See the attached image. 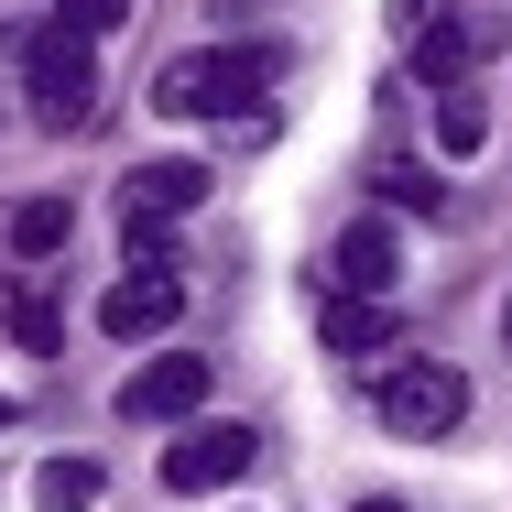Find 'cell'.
Listing matches in <instances>:
<instances>
[{
  "label": "cell",
  "instance_id": "cell-1",
  "mask_svg": "<svg viewBox=\"0 0 512 512\" xmlns=\"http://www.w3.org/2000/svg\"><path fill=\"white\" fill-rule=\"evenodd\" d=\"M284 77L273 44H207V55H175L153 77V109L164 120H262V88Z\"/></svg>",
  "mask_w": 512,
  "mask_h": 512
},
{
  "label": "cell",
  "instance_id": "cell-2",
  "mask_svg": "<svg viewBox=\"0 0 512 512\" xmlns=\"http://www.w3.org/2000/svg\"><path fill=\"white\" fill-rule=\"evenodd\" d=\"M207 207V175L197 164H142L131 186H120V229H131V262H175V218H197Z\"/></svg>",
  "mask_w": 512,
  "mask_h": 512
},
{
  "label": "cell",
  "instance_id": "cell-3",
  "mask_svg": "<svg viewBox=\"0 0 512 512\" xmlns=\"http://www.w3.org/2000/svg\"><path fill=\"white\" fill-rule=\"evenodd\" d=\"M382 425L393 436H458L469 425V382L447 360H382Z\"/></svg>",
  "mask_w": 512,
  "mask_h": 512
},
{
  "label": "cell",
  "instance_id": "cell-4",
  "mask_svg": "<svg viewBox=\"0 0 512 512\" xmlns=\"http://www.w3.org/2000/svg\"><path fill=\"white\" fill-rule=\"evenodd\" d=\"M22 77H33V120L44 131H77L88 120V44L66 22H33L22 33Z\"/></svg>",
  "mask_w": 512,
  "mask_h": 512
},
{
  "label": "cell",
  "instance_id": "cell-5",
  "mask_svg": "<svg viewBox=\"0 0 512 512\" xmlns=\"http://www.w3.org/2000/svg\"><path fill=\"white\" fill-rule=\"evenodd\" d=\"M251 458H262V425H197V414H186V436H164V491H175V502L229 491Z\"/></svg>",
  "mask_w": 512,
  "mask_h": 512
},
{
  "label": "cell",
  "instance_id": "cell-6",
  "mask_svg": "<svg viewBox=\"0 0 512 512\" xmlns=\"http://www.w3.org/2000/svg\"><path fill=\"white\" fill-rule=\"evenodd\" d=\"M175 316H186V273H175V262H131L99 295V338L109 349H142V338H164Z\"/></svg>",
  "mask_w": 512,
  "mask_h": 512
},
{
  "label": "cell",
  "instance_id": "cell-7",
  "mask_svg": "<svg viewBox=\"0 0 512 512\" xmlns=\"http://www.w3.org/2000/svg\"><path fill=\"white\" fill-rule=\"evenodd\" d=\"M197 404H207V360L197 349H153V360L120 382V414H131V425H186Z\"/></svg>",
  "mask_w": 512,
  "mask_h": 512
},
{
  "label": "cell",
  "instance_id": "cell-8",
  "mask_svg": "<svg viewBox=\"0 0 512 512\" xmlns=\"http://www.w3.org/2000/svg\"><path fill=\"white\" fill-rule=\"evenodd\" d=\"M327 284H338V295H393V284H404V229H393V218H349V229L327 240Z\"/></svg>",
  "mask_w": 512,
  "mask_h": 512
},
{
  "label": "cell",
  "instance_id": "cell-9",
  "mask_svg": "<svg viewBox=\"0 0 512 512\" xmlns=\"http://www.w3.org/2000/svg\"><path fill=\"white\" fill-rule=\"evenodd\" d=\"M316 338H327L338 360H360V371H382V360L404 349V327H393V295H327Z\"/></svg>",
  "mask_w": 512,
  "mask_h": 512
},
{
  "label": "cell",
  "instance_id": "cell-10",
  "mask_svg": "<svg viewBox=\"0 0 512 512\" xmlns=\"http://www.w3.org/2000/svg\"><path fill=\"white\" fill-rule=\"evenodd\" d=\"M436 142H447L458 164L491 142V109H480V88H469V77H436Z\"/></svg>",
  "mask_w": 512,
  "mask_h": 512
},
{
  "label": "cell",
  "instance_id": "cell-11",
  "mask_svg": "<svg viewBox=\"0 0 512 512\" xmlns=\"http://www.w3.org/2000/svg\"><path fill=\"white\" fill-rule=\"evenodd\" d=\"M99 491H109L99 458H44V469H33V502H44V512H88Z\"/></svg>",
  "mask_w": 512,
  "mask_h": 512
},
{
  "label": "cell",
  "instance_id": "cell-12",
  "mask_svg": "<svg viewBox=\"0 0 512 512\" xmlns=\"http://www.w3.org/2000/svg\"><path fill=\"white\" fill-rule=\"evenodd\" d=\"M371 197L404 207V218H436V207H447V186H436L425 164H404V153H393V164H371Z\"/></svg>",
  "mask_w": 512,
  "mask_h": 512
},
{
  "label": "cell",
  "instance_id": "cell-13",
  "mask_svg": "<svg viewBox=\"0 0 512 512\" xmlns=\"http://www.w3.org/2000/svg\"><path fill=\"white\" fill-rule=\"evenodd\" d=\"M55 240H66V207H55V197H33L22 218H11V251H22V262H44Z\"/></svg>",
  "mask_w": 512,
  "mask_h": 512
},
{
  "label": "cell",
  "instance_id": "cell-14",
  "mask_svg": "<svg viewBox=\"0 0 512 512\" xmlns=\"http://www.w3.org/2000/svg\"><path fill=\"white\" fill-rule=\"evenodd\" d=\"M55 22H66L77 44H99V33H120V22H131V0H55Z\"/></svg>",
  "mask_w": 512,
  "mask_h": 512
},
{
  "label": "cell",
  "instance_id": "cell-15",
  "mask_svg": "<svg viewBox=\"0 0 512 512\" xmlns=\"http://www.w3.org/2000/svg\"><path fill=\"white\" fill-rule=\"evenodd\" d=\"M0 327H11L22 349H55V295H11V306H0Z\"/></svg>",
  "mask_w": 512,
  "mask_h": 512
},
{
  "label": "cell",
  "instance_id": "cell-16",
  "mask_svg": "<svg viewBox=\"0 0 512 512\" xmlns=\"http://www.w3.org/2000/svg\"><path fill=\"white\" fill-rule=\"evenodd\" d=\"M11 425H22V404H11V393H0V436H11Z\"/></svg>",
  "mask_w": 512,
  "mask_h": 512
},
{
  "label": "cell",
  "instance_id": "cell-17",
  "mask_svg": "<svg viewBox=\"0 0 512 512\" xmlns=\"http://www.w3.org/2000/svg\"><path fill=\"white\" fill-rule=\"evenodd\" d=\"M360 512H414V502H360Z\"/></svg>",
  "mask_w": 512,
  "mask_h": 512
},
{
  "label": "cell",
  "instance_id": "cell-18",
  "mask_svg": "<svg viewBox=\"0 0 512 512\" xmlns=\"http://www.w3.org/2000/svg\"><path fill=\"white\" fill-rule=\"evenodd\" d=\"M502 338H512V306H502Z\"/></svg>",
  "mask_w": 512,
  "mask_h": 512
},
{
  "label": "cell",
  "instance_id": "cell-19",
  "mask_svg": "<svg viewBox=\"0 0 512 512\" xmlns=\"http://www.w3.org/2000/svg\"><path fill=\"white\" fill-rule=\"evenodd\" d=\"M0 120H11V109H0Z\"/></svg>",
  "mask_w": 512,
  "mask_h": 512
}]
</instances>
